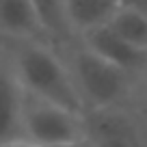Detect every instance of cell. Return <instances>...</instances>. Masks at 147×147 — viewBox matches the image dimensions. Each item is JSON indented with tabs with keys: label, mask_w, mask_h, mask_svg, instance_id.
<instances>
[{
	"label": "cell",
	"mask_w": 147,
	"mask_h": 147,
	"mask_svg": "<svg viewBox=\"0 0 147 147\" xmlns=\"http://www.w3.org/2000/svg\"><path fill=\"white\" fill-rule=\"evenodd\" d=\"M0 54L26 95L78 115L87 113L67 61L50 41H0Z\"/></svg>",
	"instance_id": "obj_1"
},
{
	"label": "cell",
	"mask_w": 147,
	"mask_h": 147,
	"mask_svg": "<svg viewBox=\"0 0 147 147\" xmlns=\"http://www.w3.org/2000/svg\"><path fill=\"white\" fill-rule=\"evenodd\" d=\"M65 61L69 65L71 78L84 102L87 113L104 108H121L130 91V76L132 74L113 65L104 56L87 48L82 41L78 46L69 48Z\"/></svg>",
	"instance_id": "obj_2"
},
{
	"label": "cell",
	"mask_w": 147,
	"mask_h": 147,
	"mask_svg": "<svg viewBox=\"0 0 147 147\" xmlns=\"http://www.w3.org/2000/svg\"><path fill=\"white\" fill-rule=\"evenodd\" d=\"M24 134L30 145H54L87 138L84 115L71 113L52 102L26 95L24 104Z\"/></svg>",
	"instance_id": "obj_3"
},
{
	"label": "cell",
	"mask_w": 147,
	"mask_h": 147,
	"mask_svg": "<svg viewBox=\"0 0 147 147\" xmlns=\"http://www.w3.org/2000/svg\"><path fill=\"white\" fill-rule=\"evenodd\" d=\"M84 128L93 147H147L136 121L123 108L89 110Z\"/></svg>",
	"instance_id": "obj_4"
},
{
	"label": "cell",
	"mask_w": 147,
	"mask_h": 147,
	"mask_svg": "<svg viewBox=\"0 0 147 147\" xmlns=\"http://www.w3.org/2000/svg\"><path fill=\"white\" fill-rule=\"evenodd\" d=\"M0 41H50L39 9L32 0H0Z\"/></svg>",
	"instance_id": "obj_5"
},
{
	"label": "cell",
	"mask_w": 147,
	"mask_h": 147,
	"mask_svg": "<svg viewBox=\"0 0 147 147\" xmlns=\"http://www.w3.org/2000/svg\"><path fill=\"white\" fill-rule=\"evenodd\" d=\"M24 104L26 93L0 54V143L26 141Z\"/></svg>",
	"instance_id": "obj_6"
},
{
	"label": "cell",
	"mask_w": 147,
	"mask_h": 147,
	"mask_svg": "<svg viewBox=\"0 0 147 147\" xmlns=\"http://www.w3.org/2000/svg\"><path fill=\"white\" fill-rule=\"evenodd\" d=\"M125 0H63V13L69 35H84L113 22Z\"/></svg>",
	"instance_id": "obj_7"
},
{
	"label": "cell",
	"mask_w": 147,
	"mask_h": 147,
	"mask_svg": "<svg viewBox=\"0 0 147 147\" xmlns=\"http://www.w3.org/2000/svg\"><path fill=\"white\" fill-rule=\"evenodd\" d=\"M80 41L87 48H91L93 52H97L100 56H104L106 61H110L113 65L125 69L128 74H134L147 65V54H141L132 46H128L110 26H104V28H97V30L89 32Z\"/></svg>",
	"instance_id": "obj_8"
},
{
	"label": "cell",
	"mask_w": 147,
	"mask_h": 147,
	"mask_svg": "<svg viewBox=\"0 0 147 147\" xmlns=\"http://www.w3.org/2000/svg\"><path fill=\"white\" fill-rule=\"evenodd\" d=\"M108 26L128 46H132L141 54H147V11L143 7L125 0Z\"/></svg>",
	"instance_id": "obj_9"
},
{
	"label": "cell",
	"mask_w": 147,
	"mask_h": 147,
	"mask_svg": "<svg viewBox=\"0 0 147 147\" xmlns=\"http://www.w3.org/2000/svg\"><path fill=\"white\" fill-rule=\"evenodd\" d=\"M32 2L41 13L52 39H63L65 35H69L67 24H65V13H63V0H32Z\"/></svg>",
	"instance_id": "obj_10"
},
{
	"label": "cell",
	"mask_w": 147,
	"mask_h": 147,
	"mask_svg": "<svg viewBox=\"0 0 147 147\" xmlns=\"http://www.w3.org/2000/svg\"><path fill=\"white\" fill-rule=\"evenodd\" d=\"M32 147H93L89 143V138L82 141H71V143H54V145H32Z\"/></svg>",
	"instance_id": "obj_11"
},
{
	"label": "cell",
	"mask_w": 147,
	"mask_h": 147,
	"mask_svg": "<svg viewBox=\"0 0 147 147\" xmlns=\"http://www.w3.org/2000/svg\"><path fill=\"white\" fill-rule=\"evenodd\" d=\"M0 147H32L26 141H15V143H0Z\"/></svg>",
	"instance_id": "obj_12"
},
{
	"label": "cell",
	"mask_w": 147,
	"mask_h": 147,
	"mask_svg": "<svg viewBox=\"0 0 147 147\" xmlns=\"http://www.w3.org/2000/svg\"><path fill=\"white\" fill-rule=\"evenodd\" d=\"M130 2H134V5H138V7H143V9L147 11V0H130Z\"/></svg>",
	"instance_id": "obj_13"
},
{
	"label": "cell",
	"mask_w": 147,
	"mask_h": 147,
	"mask_svg": "<svg viewBox=\"0 0 147 147\" xmlns=\"http://www.w3.org/2000/svg\"><path fill=\"white\" fill-rule=\"evenodd\" d=\"M143 102H145V108H147V82H145V87H143Z\"/></svg>",
	"instance_id": "obj_14"
}]
</instances>
